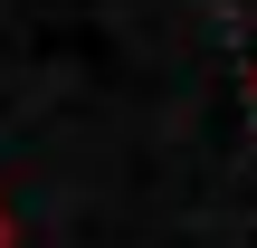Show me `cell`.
<instances>
[{
  "mask_svg": "<svg viewBox=\"0 0 257 248\" xmlns=\"http://www.w3.org/2000/svg\"><path fill=\"white\" fill-rule=\"evenodd\" d=\"M0 248H19V220H10V210H0Z\"/></svg>",
  "mask_w": 257,
  "mask_h": 248,
  "instance_id": "obj_1",
  "label": "cell"
}]
</instances>
